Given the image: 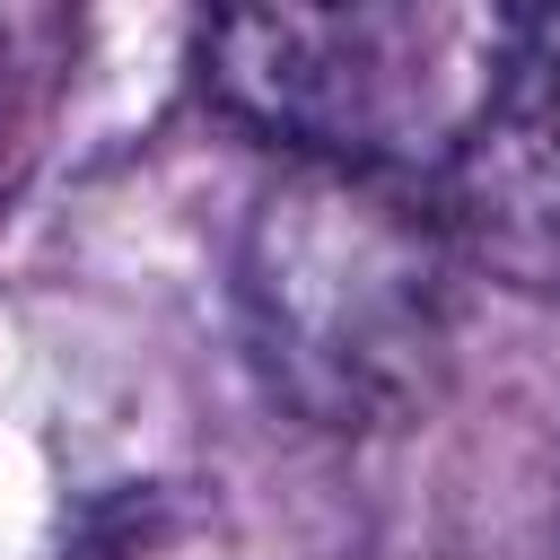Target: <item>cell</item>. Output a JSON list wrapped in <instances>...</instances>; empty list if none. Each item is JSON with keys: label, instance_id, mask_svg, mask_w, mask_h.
<instances>
[{"label": "cell", "instance_id": "obj_4", "mask_svg": "<svg viewBox=\"0 0 560 560\" xmlns=\"http://www.w3.org/2000/svg\"><path fill=\"white\" fill-rule=\"evenodd\" d=\"M0 70H9V26H0Z\"/></svg>", "mask_w": 560, "mask_h": 560}, {"label": "cell", "instance_id": "obj_2", "mask_svg": "<svg viewBox=\"0 0 560 560\" xmlns=\"http://www.w3.org/2000/svg\"><path fill=\"white\" fill-rule=\"evenodd\" d=\"M516 44L525 9H228L201 26V88L306 166L429 192Z\"/></svg>", "mask_w": 560, "mask_h": 560}, {"label": "cell", "instance_id": "obj_1", "mask_svg": "<svg viewBox=\"0 0 560 560\" xmlns=\"http://www.w3.org/2000/svg\"><path fill=\"white\" fill-rule=\"evenodd\" d=\"M446 254L420 184L298 166L245 236L262 376L324 429L402 420L446 350Z\"/></svg>", "mask_w": 560, "mask_h": 560}, {"label": "cell", "instance_id": "obj_3", "mask_svg": "<svg viewBox=\"0 0 560 560\" xmlns=\"http://www.w3.org/2000/svg\"><path fill=\"white\" fill-rule=\"evenodd\" d=\"M455 254L490 262L525 298H560V18H525V44L429 184Z\"/></svg>", "mask_w": 560, "mask_h": 560}]
</instances>
